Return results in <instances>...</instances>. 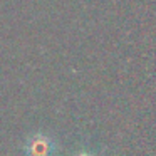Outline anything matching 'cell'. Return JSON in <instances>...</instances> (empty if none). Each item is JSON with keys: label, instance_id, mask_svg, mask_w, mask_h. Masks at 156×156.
<instances>
[{"label": "cell", "instance_id": "cell-1", "mask_svg": "<svg viewBox=\"0 0 156 156\" xmlns=\"http://www.w3.org/2000/svg\"><path fill=\"white\" fill-rule=\"evenodd\" d=\"M54 141L44 133H35L27 139L25 153L27 156H52L54 154Z\"/></svg>", "mask_w": 156, "mask_h": 156}, {"label": "cell", "instance_id": "cell-2", "mask_svg": "<svg viewBox=\"0 0 156 156\" xmlns=\"http://www.w3.org/2000/svg\"><path fill=\"white\" fill-rule=\"evenodd\" d=\"M77 156H92V154H89V153H81V154H77Z\"/></svg>", "mask_w": 156, "mask_h": 156}]
</instances>
